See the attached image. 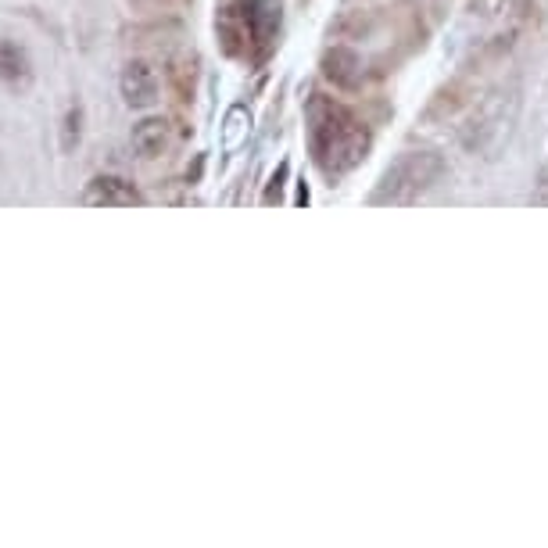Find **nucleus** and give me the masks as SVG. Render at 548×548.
<instances>
[{"mask_svg":"<svg viewBox=\"0 0 548 548\" xmlns=\"http://www.w3.org/2000/svg\"><path fill=\"white\" fill-rule=\"evenodd\" d=\"M305 126H309V151L326 176H344V172L359 169L373 147V133L366 122L355 119L334 97H309Z\"/></svg>","mask_w":548,"mask_h":548,"instance_id":"nucleus-1","label":"nucleus"},{"mask_svg":"<svg viewBox=\"0 0 548 548\" xmlns=\"http://www.w3.org/2000/svg\"><path fill=\"white\" fill-rule=\"evenodd\" d=\"M448 165L434 151H409L402 155L391 169L380 176L377 190H373V205H416L423 194L445 180Z\"/></svg>","mask_w":548,"mask_h":548,"instance_id":"nucleus-2","label":"nucleus"},{"mask_svg":"<svg viewBox=\"0 0 548 548\" xmlns=\"http://www.w3.org/2000/svg\"><path fill=\"white\" fill-rule=\"evenodd\" d=\"M516 108H520L516 90H495V94L484 97V101L473 108L470 122H466V129H463L466 151H473V155H488V151H495V147L509 137V129H513Z\"/></svg>","mask_w":548,"mask_h":548,"instance_id":"nucleus-3","label":"nucleus"},{"mask_svg":"<svg viewBox=\"0 0 548 548\" xmlns=\"http://www.w3.org/2000/svg\"><path fill=\"white\" fill-rule=\"evenodd\" d=\"M233 18L240 22L255 54H269V47H273L283 26V0H237Z\"/></svg>","mask_w":548,"mask_h":548,"instance_id":"nucleus-4","label":"nucleus"},{"mask_svg":"<svg viewBox=\"0 0 548 548\" xmlns=\"http://www.w3.org/2000/svg\"><path fill=\"white\" fill-rule=\"evenodd\" d=\"M119 90H122V101H126L133 112H147V108H155L158 94H162L155 69H151L147 61H129L126 69H122V76H119Z\"/></svg>","mask_w":548,"mask_h":548,"instance_id":"nucleus-5","label":"nucleus"},{"mask_svg":"<svg viewBox=\"0 0 548 548\" xmlns=\"http://www.w3.org/2000/svg\"><path fill=\"white\" fill-rule=\"evenodd\" d=\"M83 201L97 208H140L144 205V194L129 180H122V176H94V180L86 183Z\"/></svg>","mask_w":548,"mask_h":548,"instance_id":"nucleus-6","label":"nucleus"},{"mask_svg":"<svg viewBox=\"0 0 548 548\" xmlns=\"http://www.w3.org/2000/svg\"><path fill=\"white\" fill-rule=\"evenodd\" d=\"M129 140H133V151H137L144 162H155V158L165 155V147H169V122L165 119H140L137 126H133V133H129Z\"/></svg>","mask_w":548,"mask_h":548,"instance_id":"nucleus-7","label":"nucleus"},{"mask_svg":"<svg viewBox=\"0 0 548 548\" xmlns=\"http://www.w3.org/2000/svg\"><path fill=\"white\" fill-rule=\"evenodd\" d=\"M33 79V58L22 43L15 40H0V83L4 86H26Z\"/></svg>","mask_w":548,"mask_h":548,"instance_id":"nucleus-8","label":"nucleus"},{"mask_svg":"<svg viewBox=\"0 0 548 548\" xmlns=\"http://www.w3.org/2000/svg\"><path fill=\"white\" fill-rule=\"evenodd\" d=\"M323 76L334 86H341V90H352V86L362 83V65L352 51L334 47V51H326V58H323Z\"/></svg>","mask_w":548,"mask_h":548,"instance_id":"nucleus-9","label":"nucleus"},{"mask_svg":"<svg viewBox=\"0 0 548 548\" xmlns=\"http://www.w3.org/2000/svg\"><path fill=\"white\" fill-rule=\"evenodd\" d=\"M248 129H251V115L244 112V108H230V112H226V122H223V147L226 151H237L240 140L248 137Z\"/></svg>","mask_w":548,"mask_h":548,"instance_id":"nucleus-10","label":"nucleus"},{"mask_svg":"<svg viewBox=\"0 0 548 548\" xmlns=\"http://www.w3.org/2000/svg\"><path fill=\"white\" fill-rule=\"evenodd\" d=\"M79 140H83V108L72 104L69 112H65V119H61V151H65V155L76 151Z\"/></svg>","mask_w":548,"mask_h":548,"instance_id":"nucleus-11","label":"nucleus"},{"mask_svg":"<svg viewBox=\"0 0 548 548\" xmlns=\"http://www.w3.org/2000/svg\"><path fill=\"white\" fill-rule=\"evenodd\" d=\"M287 172H291V165L280 162L276 176L269 180V190H266V197H262V205H280V201H283V183H287Z\"/></svg>","mask_w":548,"mask_h":548,"instance_id":"nucleus-12","label":"nucleus"},{"mask_svg":"<svg viewBox=\"0 0 548 548\" xmlns=\"http://www.w3.org/2000/svg\"><path fill=\"white\" fill-rule=\"evenodd\" d=\"M538 190H541V197H548V155H545V162H541V172H538Z\"/></svg>","mask_w":548,"mask_h":548,"instance_id":"nucleus-13","label":"nucleus"}]
</instances>
